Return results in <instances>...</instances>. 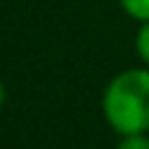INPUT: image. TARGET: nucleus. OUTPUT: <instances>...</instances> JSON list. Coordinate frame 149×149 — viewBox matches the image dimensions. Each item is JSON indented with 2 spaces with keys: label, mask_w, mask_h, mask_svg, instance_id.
Segmentation results:
<instances>
[{
  "label": "nucleus",
  "mask_w": 149,
  "mask_h": 149,
  "mask_svg": "<svg viewBox=\"0 0 149 149\" xmlns=\"http://www.w3.org/2000/svg\"><path fill=\"white\" fill-rule=\"evenodd\" d=\"M102 115L115 134H149V65L126 68L102 92Z\"/></svg>",
  "instance_id": "f257e3e1"
},
{
  "label": "nucleus",
  "mask_w": 149,
  "mask_h": 149,
  "mask_svg": "<svg viewBox=\"0 0 149 149\" xmlns=\"http://www.w3.org/2000/svg\"><path fill=\"white\" fill-rule=\"evenodd\" d=\"M134 47H136V55L141 58V63L149 65V21H141V24H139V31H136Z\"/></svg>",
  "instance_id": "f03ea898"
},
{
  "label": "nucleus",
  "mask_w": 149,
  "mask_h": 149,
  "mask_svg": "<svg viewBox=\"0 0 149 149\" xmlns=\"http://www.w3.org/2000/svg\"><path fill=\"white\" fill-rule=\"evenodd\" d=\"M120 8L134 21H149V0H120Z\"/></svg>",
  "instance_id": "7ed1b4c3"
},
{
  "label": "nucleus",
  "mask_w": 149,
  "mask_h": 149,
  "mask_svg": "<svg viewBox=\"0 0 149 149\" xmlns=\"http://www.w3.org/2000/svg\"><path fill=\"white\" fill-rule=\"evenodd\" d=\"M115 149H149V134H123Z\"/></svg>",
  "instance_id": "20e7f679"
},
{
  "label": "nucleus",
  "mask_w": 149,
  "mask_h": 149,
  "mask_svg": "<svg viewBox=\"0 0 149 149\" xmlns=\"http://www.w3.org/2000/svg\"><path fill=\"white\" fill-rule=\"evenodd\" d=\"M5 97H8V92H5V84L0 81V107L5 105Z\"/></svg>",
  "instance_id": "39448f33"
}]
</instances>
